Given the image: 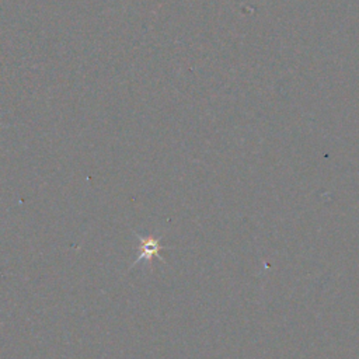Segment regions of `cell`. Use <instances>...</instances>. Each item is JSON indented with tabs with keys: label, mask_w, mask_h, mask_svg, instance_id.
I'll return each instance as SVG.
<instances>
[{
	"label": "cell",
	"mask_w": 359,
	"mask_h": 359,
	"mask_svg": "<svg viewBox=\"0 0 359 359\" xmlns=\"http://www.w3.org/2000/svg\"><path fill=\"white\" fill-rule=\"evenodd\" d=\"M137 238H139V257L135 259V262L132 264V266L135 264H137L140 259H151L153 257H158L160 258V243H158V238L153 237V236H149V237H142L139 234H136Z\"/></svg>",
	"instance_id": "cell-1"
}]
</instances>
